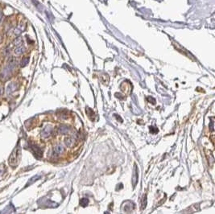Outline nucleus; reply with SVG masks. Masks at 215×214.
I'll return each mask as SVG.
<instances>
[{
    "instance_id": "obj_6",
    "label": "nucleus",
    "mask_w": 215,
    "mask_h": 214,
    "mask_svg": "<svg viewBox=\"0 0 215 214\" xmlns=\"http://www.w3.org/2000/svg\"><path fill=\"white\" fill-rule=\"evenodd\" d=\"M58 131L61 134H66L69 133L70 128L69 127H67V126H60L58 129Z\"/></svg>"
},
{
    "instance_id": "obj_10",
    "label": "nucleus",
    "mask_w": 215,
    "mask_h": 214,
    "mask_svg": "<svg viewBox=\"0 0 215 214\" xmlns=\"http://www.w3.org/2000/svg\"><path fill=\"white\" fill-rule=\"evenodd\" d=\"M138 171H137V168L136 166H135V170H134V173H133V177H132V182H133V185L135 186V184L138 182Z\"/></svg>"
},
{
    "instance_id": "obj_1",
    "label": "nucleus",
    "mask_w": 215,
    "mask_h": 214,
    "mask_svg": "<svg viewBox=\"0 0 215 214\" xmlns=\"http://www.w3.org/2000/svg\"><path fill=\"white\" fill-rule=\"evenodd\" d=\"M20 155H21V147L19 145H18L17 147H15V149L13 150V152H11L9 157L8 163L11 167L14 168L18 165L20 159Z\"/></svg>"
},
{
    "instance_id": "obj_17",
    "label": "nucleus",
    "mask_w": 215,
    "mask_h": 214,
    "mask_svg": "<svg viewBox=\"0 0 215 214\" xmlns=\"http://www.w3.org/2000/svg\"><path fill=\"white\" fill-rule=\"evenodd\" d=\"M146 200H147V197H146V196H144V201H145V202H143V205H142V208H144V207L146 206Z\"/></svg>"
},
{
    "instance_id": "obj_8",
    "label": "nucleus",
    "mask_w": 215,
    "mask_h": 214,
    "mask_svg": "<svg viewBox=\"0 0 215 214\" xmlns=\"http://www.w3.org/2000/svg\"><path fill=\"white\" fill-rule=\"evenodd\" d=\"M32 149L33 150V152H34V153H35V155L39 156V157L42 156V152H41V150H40L39 147H38L37 146L32 145Z\"/></svg>"
},
{
    "instance_id": "obj_9",
    "label": "nucleus",
    "mask_w": 215,
    "mask_h": 214,
    "mask_svg": "<svg viewBox=\"0 0 215 214\" xmlns=\"http://www.w3.org/2000/svg\"><path fill=\"white\" fill-rule=\"evenodd\" d=\"M25 48L23 47V46H19V47H17L15 50H14V53H15V54L16 55H21V54H23L24 52H25Z\"/></svg>"
},
{
    "instance_id": "obj_3",
    "label": "nucleus",
    "mask_w": 215,
    "mask_h": 214,
    "mask_svg": "<svg viewBox=\"0 0 215 214\" xmlns=\"http://www.w3.org/2000/svg\"><path fill=\"white\" fill-rule=\"evenodd\" d=\"M52 132H53V128L50 127V126H47V127H45L42 130V131L40 133V135H41L42 138H46L50 137V135L52 134Z\"/></svg>"
},
{
    "instance_id": "obj_13",
    "label": "nucleus",
    "mask_w": 215,
    "mask_h": 214,
    "mask_svg": "<svg viewBox=\"0 0 215 214\" xmlns=\"http://www.w3.org/2000/svg\"><path fill=\"white\" fill-rule=\"evenodd\" d=\"M22 31H23V28L20 26H19V27H17V28H16L14 29V34L16 35H19V34H21Z\"/></svg>"
},
{
    "instance_id": "obj_12",
    "label": "nucleus",
    "mask_w": 215,
    "mask_h": 214,
    "mask_svg": "<svg viewBox=\"0 0 215 214\" xmlns=\"http://www.w3.org/2000/svg\"><path fill=\"white\" fill-rule=\"evenodd\" d=\"M88 203H89V200H88L87 198H82L81 200H80V205L82 206V207H85Z\"/></svg>"
},
{
    "instance_id": "obj_2",
    "label": "nucleus",
    "mask_w": 215,
    "mask_h": 214,
    "mask_svg": "<svg viewBox=\"0 0 215 214\" xmlns=\"http://www.w3.org/2000/svg\"><path fill=\"white\" fill-rule=\"evenodd\" d=\"M12 71H13V70H12L10 67H8V66L7 65V67L3 70V72H2V73H1V77H2L4 81L8 80V79L11 77V76Z\"/></svg>"
},
{
    "instance_id": "obj_14",
    "label": "nucleus",
    "mask_w": 215,
    "mask_h": 214,
    "mask_svg": "<svg viewBox=\"0 0 215 214\" xmlns=\"http://www.w3.org/2000/svg\"><path fill=\"white\" fill-rule=\"evenodd\" d=\"M40 178V176H39V175H35V176H34L33 178H32L30 180H29V184H32V183H34L35 181H36L37 180H39Z\"/></svg>"
},
{
    "instance_id": "obj_16",
    "label": "nucleus",
    "mask_w": 215,
    "mask_h": 214,
    "mask_svg": "<svg viewBox=\"0 0 215 214\" xmlns=\"http://www.w3.org/2000/svg\"><path fill=\"white\" fill-rule=\"evenodd\" d=\"M4 93V89H3V87L2 86H0V96H2Z\"/></svg>"
},
{
    "instance_id": "obj_5",
    "label": "nucleus",
    "mask_w": 215,
    "mask_h": 214,
    "mask_svg": "<svg viewBox=\"0 0 215 214\" xmlns=\"http://www.w3.org/2000/svg\"><path fill=\"white\" fill-rule=\"evenodd\" d=\"M64 152V147L61 144H57L53 148V152L56 155H60Z\"/></svg>"
},
{
    "instance_id": "obj_20",
    "label": "nucleus",
    "mask_w": 215,
    "mask_h": 214,
    "mask_svg": "<svg viewBox=\"0 0 215 214\" xmlns=\"http://www.w3.org/2000/svg\"><path fill=\"white\" fill-rule=\"evenodd\" d=\"M1 171H1V170H0V173H1Z\"/></svg>"
},
{
    "instance_id": "obj_11",
    "label": "nucleus",
    "mask_w": 215,
    "mask_h": 214,
    "mask_svg": "<svg viewBox=\"0 0 215 214\" xmlns=\"http://www.w3.org/2000/svg\"><path fill=\"white\" fill-rule=\"evenodd\" d=\"M22 43H23L22 38H21V37H18V38H16V39L13 41V45H14V46L19 47V46H21Z\"/></svg>"
},
{
    "instance_id": "obj_15",
    "label": "nucleus",
    "mask_w": 215,
    "mask_h": 214,
    "mask_svg": "<svg viewBox=\"0 0 215 214\" xmlns=\"http://www.w3.org/2000/svg\"><path fill=\"white\" fill-rule=\"evenodd\" d=\"M28 59H27V60H26V58H24V59L21 61V66L23 67V66L26 65L28 64Z\"/></svg>"
},
{
    "instance_id": "obj_18",
    "label": "nucleus",
    "mask_w": 215,
    "mask_h": 214,
    "mask_svg": "<svg viewBox=\"0 0 215 214\" xmlns=\"http://www.w3.org/2000/svg\"><path fill=\"white\" fill-rule=\"evenodd\" d=\"M3 19V14L2 13V12H0V23H2Z\"/></svg>"
},
{
    "instance_id": "obj_19",
    "label": "nucleus",
    "mask_w": 215,
    "mask_h": 214,
    "mask_svg": "<svg viewBox=\"0 0 215 214\" xmlns=\"http://www.w3.org/2000/svg\"><path fill=\"white\" fill-rule=\"evenodd\" d=\"M105 214H110V213L108 212H105Z\"/></svg>"
},
{
    "instance_id": "obj_7",
    "label": "nucleus",
    "mask_w": 215,
    "mask_h": 214,
    "mask_svg": "<svg viewBox=\"0 0 215 214\" xmlns=\"http://www.w3.org/2000/svg\"><path fill=\"white\" fill-rule=\"evenodd\" d=\"M65 145L69 147H71L73 146L74 143H75V140H74V138L73 137H69L67 138H65Z\"/></svg>"
},
{
    "instance_id": "obj_4",
    "label": "nucleus",
    "mask_w": 215,
    "mask_h": 214,
    "mask_svg": "<svg viewBox=\"0 0 215 214\" xmlns=\"http://www.w3.org/2000/svg\"><path fill=\"white\" fill-rule=\"evenodd\" d=\"M17 89H18V85L16 82H11L7 85L6 91H7V94H11V93H13Z\"/></svg>"
}]
</instances>
